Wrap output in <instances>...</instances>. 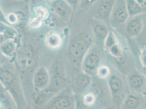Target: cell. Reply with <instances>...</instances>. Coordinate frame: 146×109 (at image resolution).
Masks as SVG:
<instances>
[{
  "mask_svg": "<svg viewBox=\"0 0 146 109\" xmlns=\"http://www.w3.org/2000/svg\"><path fill=\"white\" fill-rule=\"evenodd\" d=\"M139 61L143 70H146V49H141L139 53Z\"/></svg>",
  "mask_w": 146,
  "mask_h": 109,
  "instance_id": "ffe728a7",
  "label": "cell"
},
{
  "mask_svg": "<svg viewBox=\"0 0 146 109\" xmlns=\"http://www.w3.org/2000/svg\"><path fill=\"white\" fill-rule=\"evenodd\" d=\"M36 18L40 19L41 20L45 18L46 16V12L45 9L42 7L37 8L36 11Z\"/></svg>",
  "mask_w": 146,
  "mask_h": 109,
  "instance_id": "7402d4cb",
  "label": "cell"
},
{
  "mask_svg": "<svg viewBox=\"0 0 146 109\" xmlns=\"http://www.w3.org/2000/svg\"><path fill=\"white\" fill-rule=\"evenodd\" d=\"M116 1H103L100 3L96 12V15L98 20L106 24H109L111 14Z\"/></svg>",
  "mask_w": 146,
  "mask_h": 109,
  "instance_id": "8fae6325",
  "label": "cell"
},
{
  "mask_svg": "<svg viewBox=\"0 0 146 109\" xmlns=\"http://www.w3.org/2000/svg\"><path fill=\"white\" fill-rule=\"evenodd\" d=\"M135 39H137V41L140 49L143 48L146 49V30H143L140 36Z\"/></svg>",
  "mask_w": 146,
  "mask_h": 109,
  "instance_id": "d6986e66",
  "label": "cell"
},
{
  "mask_svg": "<svg viewBox=\"0 0 146 109\" xmlns=\"http://www.w3.org/2000/svg\"><path fill=\"white\" fill-rule=\"evenodd\" d=\"M42 20H41L40 19L35 18L31 20V22L30 25L32 27H34V28L39 27L42 24Z\"/></svg>",
  "mask_w": 146,
  "mask_h": 109,
  "instance_id": "603a6c76",
  "label": "cell"
},
{
  "mask_svg": "<svg viewBox=\"0 0 146 109\" xmlns=\"http://www.w3.org/2000/svg\"><path fill=\"white\" fill-rule=\"evenodd\" d=\"M1 104L5 109H18V104L12 94L2 84H1Z\"/></svg>",
  "mask_w": 146,
  "mask_h": 109,
  "instance_id": "7c38bea8",
  "label": "cell"
},
{
  "mask_svg": "<svg viewBox=\"0 0 146 109\" xmlns=\"http://www.w3.org/2000/svg\"><path fill=\"white\" fill-rule=\"evenodd\" d=\"M40 109H76L75 97L72 91L65 90L56 94Z\"/></svg>",
  "mask_w": 146,
  "mask_h": 109,
  "instance_id": "277c9868",
  "label": "cell"
},
{
  "mask_svg": "<svg viewBox=\"0 0 146 109\" xmlns=\"http://www.w3.org/2000/svg\"><path fill=\"white\" fill-rule=\"evenodd\" d=\"M91 78L89 75L86 73H81L78 75L74 80V90L76 92H80L85 90L91 84Z\"/></svg>",
  "mask_w": 146,
  "mask_h": 109,
  "instance_id": "9a60e30c",
  "label": "cell"
},
{
  "mask_svg": "<svg viewBox=\"0 0 146 109\" xmlns=\"http://www.w3.org/2000/svg\"><path fill=\"white\" fill-rule=\"evenodd\" d=\"M111 70L106 66H102L98 68L97 74L98 76L102 79H108L111 75Z\"/></svg>",
  "mask_w": 146,
  "mask_h": 109,
  "instance_id": "ac0fdd59",
  "label": "cell"
},
{
  "mask_svg": "<svg viewBox=\"0 0 146 109\" xmlns=\"http://www.w3.org/2000/svg\"><path fill=\"white\" fill-rule=\"evenodd\" d=\"M52 8L54 12L62 18L68 19L70 15L71 7L64 1H55Z\"/></svg>",
  "mask_w": 146,
  "mask_h": 109,
  "instance_id": "5bb4252c",
  "label": "cell"
},
{
  "mask_svg": "<svg viewBox=\"0 0 146 109\" xmlns=\"http://www.w3.org/2000/svg\"><path fill=\"white\" fill-rule=\"evenodd\" d=\"M100 62L101 54L99 50L92 45L86 54L81 64L84 73L89 75L94 74L100 67Z\"/></svg>",
  "mask_w": 146,
  "mask_h": 109,
  "instance_id": "8992f818",
  "label": "cell"
},
{
  "mask_svg": "<svg viewBox=\"0 0 146 109\" xmlns=\"http://www.w3.org/2000/svg\"><path fill=\"white\" fill-rule=\"evenodd\" d=\"M129 17L126 1H116L111 14L110 25L115 29L124 26Z\"/></svg>",
  "mask_w": 146,
  "mask_h": 109,
  "instance_id": "5b68a950",
  "label": "cell"
},
{
  "mask_svg": "<svg viewBox=\"0 0 146 109\" xmlns=\"http://www.w3.org/2000/svg\"><path fill=\"white\" fill-rule=\"evenodd\" d=\"M105 109H115V108L113 107V108H112V107H108L106 108Z\"/></svg>",
  "mask_w": 146,
  "mask_h": 109,
  "instance_id": "83f0119b",
  "label": "cell"
},
{
  "mask_svg": "<svg viewBox=\"0 0 146 109\" xmlns=\"http://www.w3.org/2000/svg\"><path fill=\"white\" fill-rule=\"evenodd\" d=\"M126 76L130 92L142 94L146 88L145 74L136 68Z\"/></svg>",
  "mask_w": 146,
  "mask_h": 109,
  "instance_id": "52a82bcc",
  "label": "cell"
},
{
  "mask_svg": "<svg viewBox=\"0 0 146 109\" xmlns=\"http://www.w3.org/2000/svg\"><path fill=\"white\" fill-rule=\"evenodd\" d=\"M127 7L130 17L140 15L143 14V11L137 0H127Z\"/></svg>",
  "mask_w": 146,
  "mask_h": 109,
  "instance_id": "2e32d148",
  "label": "cell"
},
{
  "mask_svg": "<svg viewBox=\"0 0 146 109\" xmlns=\"http://www.w3.org/2000/svg\"><path fill=\"white\" fill-rule=\"evenodd\" d=\"M14 44L12 43L8 42L5 43L4 45H2L1 49L3 52L6 55H9L11 54L14 51Z\"/></svg>",
  "mask_w": 146,
  "mask_h": 109,
  "instance_id": "44dd1931",
  "label": "cell"
},
{
  "mask_svg": "<svg viewBox=\"0 0 146 109\" xmlns=\"http://www.w3.org/2000/svg\"><path fill=\"white\" fill-rule=\"evenodd\" d=\"M105 50L119 66L127 65V63L135 65L133 56L127 54L119 42L114 32L110 31L104 44Z\"/></svg>",
  "mask_w": 146,
  "mask_h": 109,
  "instance_id": "6da1fadb",
  "label": "cell"
},
{
  "mask_svg": "<svg viewBox=\"0 0 146 109\" xmlns=\"http://www.w3.org/2000/svg\"><path fill=\"white\" fill-rule=\"evenodd\" d=\"M31 109V108L30 107H29H29H27V109Z\"/></svg>",
  "mask_w": 146,
  "mask_h": 109,
  "instance_id": "4dcf8cb0",
  "label": "cell"
},
{
  "mask_svg": "<svg viewBox=\"0 0 146 109\" xmlns=\"http://www.w3.org/2000/svg\"><path fill=\"white\" fill-rule=\"evenodd\" d=\"M108 84L113 103L120 106L125 97L130 92L127 76L119 72H111L108 78Z\"/></svg>",
  "mask_w": 146,
  "mask_h": 109,
  "instance_id": "3957f363",
  "label": "cell"
},
{
  "mask_svg": "<svg viewBox=\"0 0 146 109\" xmlns=\"http://www.w3.org/2000/svg\"><path fill=\"white\" fill-rule=\"evenodd\" d=\"M115 109H121L120 106H116L115 107Z\"/></svg>",
  "mask_w": 146,
  "mask_h": 109,
  "instance_id": "f546056e",
  "label": "cell"
},
{
  "mask_svg": "<svg viewBox=\"0 0 146 109\" xmlns=\"http://www.w3.org/2000/svg\"><path fill=\"white\" fill-rule=\"evenodd\" d=\"M142 18L143 20L144 30H146V12L142 14Z\"/></svg>",
  "mask_w": 146,
  "mask_h": 109,
  "instance_id": "d4e9b609",
  "label": "cell"
},
{
  "mask_svg": "<svg viewBox=\"0 0 146 109\" xmlns=\"http://www.w3.org/2000/svg\"><path fill=\"white\" fill-rule=\"evenodd\" d=\"M142 95L143 96V97H145V98L146 99V89H145V90L144 91V92L142 93Z\"/></svg>",
  "mask_w": 146,
  "mask_h": 109,
  "instance_id": "4316f807",
  "label": "cell"
},
{
  "mask_svg": "<svg viewBox=\"0 0 146 109\" xmlns=\"http://www.w3.org/2000/svg\"><path fill=\"white\" fill-rule=\"evenodd\" d=\"M46 43L49 48L51 49H57L61 46L62 39L56 33H50L46 37Z\"/></svg>",
  "mask_w": 146,
  "mask_h": 109,
  "instance_id": "e0dca14e",
  "label": "cell"
},
{
  "mask_svg": "<svg viewBox=\"0 0 146 109\" xmlns=\"http://www.w3.org/2000/svg\"><path fill=\"white\" fill-rule=\"evenodd\" d=\"M121 109H146V100L142 94L129 92L125 97Z\"/></svg>",
  "mask_w": 146,
  "mask_h": 109,
  "instance_id": "9c48e42d",
  "label": "cell"
},
{
  "mask_svg": "<svg viewBox=\"0 0 146 109\" xmlns=\"http://www.w3.org/2000/svg\"><path fill=\"white\" fill-rule=\"evenodd\" d=\"M142 72L143 73H144V74H145V75L146 76V70H143Z\"/></svg>",
  "mask_w": 146,
  "mask_h": 109,
  "instance_id": "f1b7e54d",
  "label": "cell"
},
{
  "mask_svg": "<svg viewBox=\"0 0 146 109\" xmlns=\"http://www.w3.org/2000/svg\"><path fill=\"white\" fill-rule=\"evenodd\" d=\"M127 36L135 39L140 36L144 30L142 15L129 17L124 26Z\"/></svg>",
  "mask_w": 146,
  "mask_h": 109,
  "instance_id": "ba28073f",
  "label": "cell"
},
{
  "mask_svg": "<svg viewBox=\"0 0 146 109\" xmlns=\"http://www.w3.org/2000/svg\"></svg>",
  "mask_w": 146,
  "mask_h": 109,
  "instance_id": "1f68e13d",
  "label": "cell"
},
{
  "mask_svg": "<svg viewBox=\"0 0 146 109\" xmlns=\"http://www.w3.org/2000/svg\"><path fill=\"white\" fill-rule=\"evenodd\" d=\"M92 43L91 35L85 31L80 32L73 38L69 47V56L74 66L82 64L86 54L92 46Z\"/></svg>",
  "mask_w": 146,
  "mask_h": 109,
  "instance_id": "7a4b0ae2",
  "label": "cell"
},
{
  "mask_svg": "<svg viewBox=\"0 0 146 109\" xmlns=\"http://www.w3.org/2000/svg\"><path fill=\"white\" fill-rule=\"evenodd\" d=\"M107 24L102 21H97L93 25V32L95 37L100 42H104L109 33Z\"/></svg>",
  "mask_w": 146,
  "mask_h": 109,
  "instance_id": "4fadbf2b",
  "label": "cell"
},
{
  "mask_svg": "<svg viewBox=\"0 0 146 109\" xmlns=\"http://www.w3.org/2000/svg\"><path fill=\"white\" fill-rule=\"evenodd\" d=\"M141 8H142L144 13L146 12V0H137Z\"/></svg>",
  "mask_w": 146,
  "mask_h": 109,
  "instance_id": "cb8c5ba5",
  "label": "cell"
},
{
  "mask_svg": "<svg viewBox=\"0 0 146 109\" xmlns=\"http://www.w3.org/2000/svg\"><path fill=\"white\" fill-rule=\"evenodd\" d=\"M9 22H11V23H14L15 21L17 20V19L15 18V15H14V14L9 15Z\"/></svg>",
  "mask_w": 146,
  "mask_h": 109,
  "instance_id": "484cf974",
  "label": "cell"
},
{
  "mask_svg": "<svg viewBox=\"0 0 146 109\" xmlns=\"http://www.w3.org/2000/svg\"><path fill=\"white\" fill-rule=\"evenodd\" d=\"M33 82L36 92L46 89L50 82V75L45 67H39L37 69L33 76Z\"/></svg>",
  "mask_w": 146,
  "mask_h": 109,
  "instance_id": "30bf717a",
  "label": "cell"
}]
</instances>
